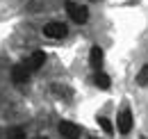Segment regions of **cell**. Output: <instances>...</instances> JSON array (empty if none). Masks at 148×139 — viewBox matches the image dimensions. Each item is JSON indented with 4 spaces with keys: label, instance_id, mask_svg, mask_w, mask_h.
I'll use <instances>...</instances> for the list:
<instances>
[{
    "label": "cell",
    "instance_id": "cell-9",
    "mask_svg": "<svg viewBox=\"0 0 148 139\" xmlns=\"http://www.w3.org/2000/svg\"><path fill=\"white\" fill-rule=\"evenodd\" d=\"M137 82H139L141 87H146V85H148V64H146L141 71H139V75H137Z\"/></svg>",
    "mask_w": 148,
    "mask_h": 139
},
{
    "label": "cell",
    "instance_id": "cell-2",
    "mask_svg": "<svg viewBox=\"0 0 148 139\" xmlns=\"http://www.w3.org/2000/svg\"><path fill=\"white\" fill-rule=\"evenodd\" d=\"M43 34L50 36V39H62V36H66V25L53 21V23H48V25L43 28Z\"/></svg>",
    "mask_w": 148,
    "mask_h": 139
},
{
    "label": "cell",
    "instance_id": "cell-3",
    "mask_svg": "<svg viewBox=\"0 0 148 139\" xmlns=\"http://www.w3.org/2000/svg\"><path fill=\"white\" fill-rule=\"evenodd\" d=\"M12 80H14L16 85H25V82L30 80V69H27L25 64H16V66L12 69Z\"/></svg>",
    "mask_w": 148,
    "mask_h": 139
},
{
    "label": "cell",
    "instance_id": "cell-10",
    "mask_svg": "<svg viewBox=\"0 0 148 139\" xmlns=\"http://www.w3.org/2000/svg\"><path fill=\"white\" fill-rule=\"evenodd\" d=\"M98 123H100V128H103L107 135H110L112 130H114V128H112V123H110V119H105V116H100V119H98Z\"/></svg>",
    "mask_w": 148,
    "mask_h": 139
},
{
    "label": "cell",
    "instance_id": "cell-1",
    "mask_svg": "<svg viewBox=\"0 0 148 139\" xmlns=\"http://www.w3.org/2000/svg\"><path fill=\"white\" fill-rule=\"evenodd\" d=\"M66 12H69V16L73 18L75 23H87V18H89L87 7H82V5H75V2H66Z\"/></svg>",
    "mask_w": 148,
    "mask_h": 139
},
{
    "label": "cell",
    "instance_id": "cell-5",
    "mask_svg": "<svg viewBox=\"0 0 148 139\" xmlns=\"http://www.w3.org/2000/svg\"><path fill=\"white\" fill-rule=\"evenodd\" d=\"M130 128H132V114H130V109H123V112L119 114V130H121L123 135H128Z\"/></svg>",
    "mask_w": 148,
    "mask_h": 139
},
{
    "label": "cell",
    "instance_id": "cell-7",
    "mask_svg": "<svg viewBox=\"0 0 148 139\" xmlns=\"http://www.w3.org/2000/svg\"><path fill=\"white\" fill-rule=\"evenodd\" d=\"M89 62H91L93 69H100V64H103V50L98 48V46H93L91 52H89Z\"/></svg>",
    "mask_w": 148,
    "mask_h": 139
},
{
    "label": "cell",
    "instance_id": "cell-4",
    "mask_svg": "<svg viewBox=\"0 0 148 139\" xmlns=\"http://www.w3.org/2000/svg\"><path fill=\"white\" fill-rule=\"evenodd\" d=\"M59 132H62V137H66V139H80V128L71 121L59 123Z\"/></svg>",
    "mask_w": 148,
    "mask_h": 139
},
{
    "label": "cell",
    "instance_id": "cell-12",
    "mask_svg": "<svg viewBox=\"0 0 148 139\" xmlns=\"http://www.w3.org/2000/svg\"><path fill=\"white\" fill-rule=\"evenodd\" d=\"M37 139H46V137H37Z\"/></svg>",
    "mask_w": 148,
    "mask_h": 139
},
{
    "label": "cell",
    "instance_id": "cell-8",
    "mask_svg": "<svg viewBox=\"0 0 148 139\" xmlns=\"http://www.w3.org/2000/svg\"><path fill=\"white\" fill-rule=\"evenodd\" d=\"M93 85L100 87V89H110V78H107L105 73H98V75L93 78Z\"/></svg>",
    "mask_w": 148,
    "mask_h": 139
},
{
    "label": "cell",
    "instance_id": "cell-6",
    "mask_svg": "<svg viewBox=\"0 0 148 139\" xmlns=\"http://www.w3.org/2000/svg\"><path fill=\"white\" fill-rule=\"evenodd\" d=\"M43 62H46V55H43L41 50H37L30 59H27V69L30 71H39L41 66H43Z\"/></svg>",
    "mask_w": 148,
    "mask_h": 139
},
{
    "label": "cell",
    "instance_id": "cell-11",
    "mask_svg": "<svg viewBox=\"0 0 148 139\" xmlns=\"http://www.w3.org/2000/svg\"><path fill=\"white\" fill-rule=\"evenodd\" d=\"M12 139H25V132L21 128H16V130H12Z\"/></svg>",
    "mask_w": 148,
    "mask_h": 139
}]
</instances>
